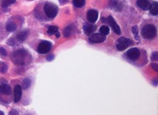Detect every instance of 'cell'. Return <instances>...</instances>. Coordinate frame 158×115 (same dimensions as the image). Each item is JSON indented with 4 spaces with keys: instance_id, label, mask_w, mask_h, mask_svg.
Returning <instances> with one entry per match:
<instances>
[{
    "instance_id": "cell-24",
    "label": "cell",
    "mask_w": 158,
    "mask_h": 115,
    "mask_svg": "<svg viewBox=\"0 0 158 115\" xmlns=\"http://www.w3.org/2000/svg\"><path fill=\"white\" fill-rule=\"evenodd\" d=\"M132 32H133L134 35H135V38H136V39H139V38L138 37V29L137 26H134L133 28H132Z\"/></svg>"
},
{
    "instance_id": "cell-22",
    "label": "cell",
    "mask_w": 158,
    "mask_h": 115,
    "mask_svg": "<svg viewBox=\"0 0 158 115\" xmlns=\"http://www.w3.org/2000/svg\"><path fill=\"white\" fill-rule=\"evenodd\" d=\"M7 64H6L5 62H2V61H1L0 62V73H5L7 71Z\"/></svg>"
},
{
    "instance_id": "cell-8",
    "label": "cell",
    "mask_w": 158,
    "mask_h": 115,
    "mask_svg": "<svg viewBox=\"0 0 158 115\" xmlns=\"http://www.w3.org/2000/svg\"><path fill=\"white\" fill-rule=\"evenodd\" d=\"M106 35H102V34H99V33H96V34H93V35L90 36L89 40L91 42L94 43H101L103 42L106 40Z\"/></svg>"
},
{
    "instance_id": "cell-6",
    "label": "cell",
    "mask_w": 158,
    "mask_h": 115,
    "mask_svg": "<svg viewBox=\"0 0 158 115\" xmlns=\"http://www.w3.org/2000/svg\"><path fill=\"white\" fill-rule=\"evenodd\" d=\"M127 57L131 61H135L140 57V51L138 48H131L126 53Z\"/></svg>"
},
{
    "instance_id": "cell-14",
    "label": "cell",
    "mask_w": 158,
    "mask_h": 115,
    "mask_svg": "<svg viewBox=\"0 0 158 115\" xmlns=\"http://www.w3.org/2000/svg\"><path fill=\"white\" fill-rule=\"evenodd\" d=\"M28 32L27 30L22 31V32H19L17 35L18 40L20 42H24L25 39H26L27 36H28Z\"/></svg>"
},
{
    "instance_id": "cell-23",
    "label": "cell",
    "mask_w": 158,
    "mask_h": 115,
    "mask_svg": "<svg viewBox=\"0 0 158 115\" xmlns=\"http://www.w3.org/2000/svg\"><path fill=\"white\" fill-rule=\"evenodd\" d=\"M22 85L25 89H28L31 86V81L28 78H25L22 82Z\"/></svg>"
},
{
    "instance_id": "cell-7",
    "label": "cell",
    "mask_w": 158,
    "mask_h": 115,
    "mask_svg": "<svg viewBox=\"0 0 158 115\" xmlns=\"http://www.w3.org/2000/svg\"><path fill=\"white\" fill-rule=\"evenodd\" d=\"M106 20L107 21V22L109 24V25L112 27V30H113L116 34L120 35L121 34L120 28H119V26L118 25V24L116 23V22L115 21V19H113V17H112V16H109L108 19H106Z\"/></svg>"
},
{
    "instance_id": "cell-5",
    "label": "cell",
    "mask_w": 158,
    "mask_h": 115,
    "mask_svg": "<svg viewBox=\"0 0 158 115\" xmlns=\"http://www.w3.org/2000/svg\"><path fill=\"white\" fill-rule=\"evenodd\" d=\"M51 49V44L48 41L41 42L38 47V51L40 54H46Z\"/></svg>"
},
{
    "instance_id": "cell-10",
    "label": "cell",
    "mask_w": 158,
    "mask_h": 115,
    "mask_svg": "<svg viewBox=\"0 0 158 115\" xmlns=\"http://www.w3.org/2000/svg\"><path fill=\"white\" fill-rule=\"evenodd\" d=\"M137 5L140 9H143V10H148L151 6V2L149 0H138Z\"/></svg>"
},
{
    "instance_id": "cell-30",
    "label": "cell",
    "mask_w": 158,
    "mask_h": 115,
    "mask_svg": "<svg viewBox=\"0 0 158 115\" xmlns=\"http://www.w3.org/2000/svg\"><path fill=\"white\" fill-rule=\"evenodd\" d=\"M4 114V113L2 112V111H0V115H3Z\"/></svg>"
},
{
    "instance_id": "cell-16",
    "label": "cell",
    "mask_w": 158,
    "mask_h": 115,
    "mask_svg": "<svg viewBox=\"0 0 158 115\" xmlns=\"http://www.w3.org/2000/svg\"><path fill=\"white\" fill-rule=\"evenodd\" d=\"M16 29H17V25H15V22H9L8 23V25H6V29H7L9 32H15V31L16 30Z\"/></svg>"
},
{
    "instance_id": "cell-18",
    "label": "cell",
    "mask_w": 158,
    "mask_h": 115,
    "mask_svg": "<svg viewBox=\"0 0 158 115\" xmlns=\"http://www.w3.org/2000/svg\"><path fill=\"white\" fill-rule=\"evenodd\" d=\"M86 0H73V5L77 8H81L84 6Z\"/></svg>"
},
{
    "instance_id": "cell-19",
    "label": "cell",
    "mask_w": 158,
    "mask_h": 115,
    "mask_svg": "<svg viewBox=\"0 0 158 115\" xmlns=\"http://www.w3.org/2000/svg\"><path fill=\"white\" fill-rule=\"evenodd\" d=\"M15 0H2V7H7L9 5L13 4Z\"/></svg>"
},
{
    "instance_id": "cell-1",
    "label": "cell",
    "mask_w": 158,
    "mask_h": 115,
    "mask_svg": "<svg viewBox=\"0 0 158 115\" xmlns=\"http://www.w3.org/2000/svg\"><path fill=\"white\" fill-rule=\"evenodd\" d=\"M141 34H142V36L146 39H152L157 35V29L154 25H147L142 29Z\"/></svg>"
},
{
    "instance_id": "cell-21",
    "label": "cell",
    "mask_w": 158,
    "mask_h": 115,
    "mask_svg": "<svg viewBox=\"0 0 158 115\" xmlns=\"http://www.w3.org/2000/svg\"><path fill=\"white\" fill-rule=\"evenodd\" d=\"M57 31H58V27L53 26L52 25V26H50L49 28H48V33L49 34V35H54V34H55Z\"/></svg>"
},
{
    "instance_id": "cell-27",
    "label": "cell",
    "mask_w": 158,
    "mask_h": 115,
    "mask_svg": "<svg viewBox=\"0 0 158 115\" xmlns=\"http://www.w3.org/2000/svg\"><path fill=\"white\" fill-rule=\"evenodd\" d=\"M151 66H152V68H153V69H154V71H155V72H157V64H151Z\"/></svg>"
},
{
    "instance_id": "cell-15",
    "label": "cell",
    "mask_w": 158,
    "mask_h": 115,
    "mask_svg": "<svg viewBox=\"0 0 158 115\" xmlns=\"http://www.w3.org/2000/svg\"><path fill=\"white\" fill-rule=\"evenodd\" d=\"M150 11H151V13L154 15H157L158 14V4L157 2H154V3L151 4Z\"/></svg>"
},
{
    "instance_id": "cell-17",
    "label": "cell",
    "mask_w": 158,
    "mask_h": 115,
    "mask_svg": "<svg viewBox=\"0 0 158 115\" xmlns=\"http://www.w3.org/2000/svg\"><path fill=\"white\" fill-rule=\"evenodd\" d=\"M72 32H73L72 25H70V26L67 27V28H65V29L64 30V37H66V38H67V37H70V35H72Z\"/></svg>"
},
{
    "instance_id": "cell-29",
    "label": "cell",
    "mask_w": 158,
    "mask_h": 115,
    "mask_svg": "<svg viewBox=\"0 0 158 115\" xmlns=\"http://www.w3.org/2000/svg\"><path fill=\"white\" fill-rule=\"evenodd\" d=\"M59 1L60 3H65V2H67L68 0H59Z\"/></svg>"
},
{
    "instance_id": "cell-9",
    "label": "cell",
    "mask_w": 158,
    "mask_h": 115,
    "mask_svg": "<svg viewBox=\"0 0 158 115\" xmlns=\"http://www.w3.org/2000/svg\"><path fill=\"white\" fill-rule=\"evenodd\" d=\"M98 12L96 10H89L87 13V19L91 23H94L98 19Z\"/></svg>"
},
{
    "instance_id": "cell-26",
    "label": "cell",
    "mask_w": 158,
    "mask_h": 115,
    "mask_svg": "<svg viewBox=\"0 0 158 115\" xmlns=\"http://www.w3.org/2000/svg\"><path fill=\"white\" fill-rule=\"evenodd\" d=\"M0 52H1L2 55H3V56L6 55V50L4 49V48H0Z\"/></svg>"
},
{
    "instance_id": "cell-2",
    "label": "cell",
    "mask_w": 158,
    "mask_h": 115,
    "mask_svg": "<svg viewBox=\"0 0 158 115\" xmlns=\"http://www.w3.org/2000/svg\"><path fill=\"white\" fill-rule=\"evenodd\" d=\"M44 10L45 14L48 18H53L55 17L57 15L58 12V8L56 5L53 4V3L48 2L45 4L44 7Z\"/></svg>"
},
{
    "instance_id": "cell-13",
    "label": "cell",
    "mask_w": 158,
    "mask_h": 115,
    "mask_svg": "<svg viewBox=\"0 0 158 115\" xmlns=\"http://www.w3.org/2000/svg\"><path fill=\"white\" fill-rule=\"evenodd\" d=\"M0 92L3 95H10L12 93V88L9 85H6V84H3L0 86Z\"/></svg>"
},
{
    "instance_id": "cell-3",
    "label": "cell",
    "mask_w": 158,
    "mask_h": 115,
    "mask_svg": "<svg viewBox=\"0 0 158 115\" xmlns=\"http://www.w3.org/2000/svg\"><path fill=\"white\" fill-rule=\"evenodd\" d=\"M27 55H28L27 52L24 50H19V51H15L12 56V61H15L16 64H23L25 61V59H26Z\"/></svg>"
},
{
    "instance_id": "cell-25",
    "label": "cell",
    "mask_w": 158,
    "mask_h": 115,
    "mask_svg": "<svg viewBox=\"0 0 158 115\" xmlns=\"http://www.w3.org/2000/svg\"><path fill=\"white\" fill-rule=\"evenodd\" d=\"M151 59L152 60H154V61H157L158 59V55H157V52H154L153 53L152 55H151Z\"/></svg>"
},
{
    "instance_id": "cell-12",
    "label": "cell",
    "mask_w": 158,
    "mask_h": 115,
    "mask_svg": "<svg viewBox=\"0 0 158 115\" xmlns=\"http://www.w3.org/2000/svg\"><path fill=\"white\" fill-rule=\"evenodd\" d=\"M96 25H93V23L91 25L89 24H86L83 26V31H84V33L86 34V35H90L93 33V32L96 31Z\"/></svg>"
},
{
    "instance_id": "cell-4",
    "label": "cell",
    "mask_w": 158,
    "mask_h": 115,
    "mask_svg": "<svg viewBox=\"0 0 158 115\" xmlns=\"http://www.w3.org/2000/svg\"><path fill=\"white\" fill-rule=\"evenodd\" d=\"M131 44V41L128 38H121L118 40V44L116 47H117V49L118 51H124Z\"/></svg>"
},
{
    "instance_id": "cell-20",
    "label": "cell",
    "mask_w": 158,
    "mask_h": 115,
    "mask_svg": "<svg viewBox=\"0 0 158 115\" xmlns=\"http://www.w3.org/2000/svg\"><path fill=\"white\" fill-rule=\"evenodd\" d=\"M99 31H100V33L102 34V35H106L109 33V27L106 26V25H103V26H102L100 29H99Z\"/></svg>"
},
{
    "instance_id": "cell-11",
    "label": "cell",
    "mask_w": 158,
    "mask_h": 115,
    "mask_svg": "<svg viewBox=\"0 0 158 115\" xmlns=\"http://www.w3.org/2000/svg\"><path fill=\"white\" fill-rule=\"evenodd\" d=\"M21 98H22V87L20 85H16L14 88V101H19Z\"/></svg>"
},
{
    "instance_id": "cell-28",
    "label": "cell",
    "mask_w": 158,
    "mask_h": 115,
    "mask_svg": "<svg viewBox=\"0 0 158 115\" xmlns=\"http://www.w3.org/2000/svg\"><path fill=\"white\" fill-rule=\"evenodd\" d=\"M53 58H54V56H53V55H50V56H48V57H47V59H48V61H52Z\"/></svg>"
}]
</instances>
